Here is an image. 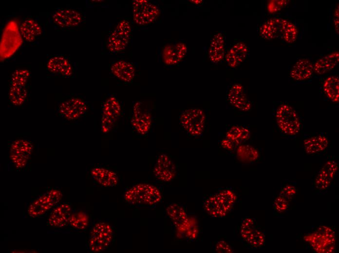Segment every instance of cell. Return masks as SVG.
Segmentation results:
<instances>
[{
  "mask_svg": "<svg viewBox=\"0 0 339 253\" xmlns=\"http://www.w3.org/2000/svg\"><path fill=\"white\" fill-rule=\"evenodd\" d=\"M124 197L128 203L140 206L154 205L162 199L159 189L149 183H139L132 186L125 192Z\"/></svg>",
  "mask_w": 339,
  "mask_h": 253,
  "instance_id": "cell-1",
  "label": "cell"
},
{
  "mask_svg": "<svg viewBox=\"0 0 339 253\" xmlns=\"http://www.w3.org/2000/svg\"><path fill=\"white\" fill-rule=\"evenodd\" d=\"M23 38L17 22L9 20L2 31L0 42V57L1 60L12 56L22 45Z\"/></svg>",
  "mask_w": 339,
  "mask_h": 253,
  "instance_id": "cell-2",
  "label": "cell"
},
{
  "mask_svg": "<svg viewBox=\"0 0 339 253\" xmlns=\"http://www.w3.org/2000/svg\"><path fill=\"white\" fill-rule=\"evenodd\" d=\"M276 122L279 130L284 134L293 136L301 128V122L296 110L287 104L279 106L275 113Z\"/></svg>",
  "mask_w": 339,
  "mask_h": 253,
  "instance_id": "cell-3",
  "label": "cell"
},
{
  "mask_svg": "<svg viewBox=\"0 0 339 253\" xmlns=\"http://www.w3.org/2000/svg\"><path fill=\"white\" fill-rule=\"evenodd\" d=\"M206 116L204 110L198 108H187L181 112L179 123L183 128L193 137L201 136L206 125Z\"/></svg>",
  "mask_w": 339,
  "mask_h": 253,
  "instance_id": "cell-4",
  "label": "cell"
},
{
  "mask_svg": "<svg viewBox=\"0 0 339 253\" xmlns=\"http://www.w3.org/2000/svg\"><path fill=\"white\" fill-rule=\"evenodd\" d=\"M30 75V72L26 69H19L13 73L9 90V99L13 105L20 106L26 101Z\"/></svg>",
  "mask_w": 339,
  "mask_h": 253,
  "instance_id": "cell-5",
  "label": "cell"
},
{
  "mask_svg": "<svg viewBox=\"0 0 339 253\" xmlns=\"http://www.w3.org/2000/svg\"><path fill=\"white\" fill-rule=\"evenodd\" d=\"M113 236L110 225L104 222L96 223L92 228L88 240V249L92 253H100L110 245Z\"/></svg>",
  "mask_w": 339,
  "mask_h": 253,
  "instance_id": "cell-6",
  "label": "cell"
},
{
  "mask_svg": "<svg viewBox=\"0 0 339 253\" xmlns=\"http://www.w3.org/2000/svg\"><path fill=\"white\" fill-rule=\"evenodd\" d=\"M132 8L133 20L139 25L154 22L161 14L158 6L147 0H133Z\"/></svg>",
  "mask_w": 339,
  "mask_h": 253,
  "instance_id": "cell-7",
  "label": "cell"
},
{
  "mask_svg": "<svg viewBox=\"0 0 339 253\" xmlns=\"http://www.w3.org/2000/svg\"><path fill=\"white\" fill-rule=\"evenodd\" d=\"M132 27L129 22L125 19L120 21L109 36L107 48L113 54L124 51L130 39Z\"/></svg>",
  "mask_w": 339,
  "mask_h": 253,
  "instance_id": "cell-8",
  "label": "cell"
},
{
  "mask_svg": "<svg viewBox=\"0 0 339 253\" xmlns=\"http://www.w3.org/2000/svg\"><path fill=\"white\" fill-rule=\"evenodd\" d=\"M62 198L61 191L52 189L38 197L28 208V215L31 217H37L46 213L57 204Z\"/></svg>",
  "mask_w": 339,
  "mask_h": 253,
  "instance_id": "cell-9",
  "label": "cell"
},
{
  "mask_svg": "<svg viewBox=\"0 0 339 253\" xmlns=\"http://www.w3.org/2000/svg\"><path fill=\"white\" fill-rule=\"evenodd\" d=\"M121 112L119 101L113 96L107 98L102 108L101 129L102 133L111 132L116 125Z\"/></svg>",
  "mask_w": 339,
  "mask_h": 253,
  "instance_id": "cell-10",
  "label": "cell"
},
{
  "mask_svg": "<svg viewBox=\"0 0 339 253\" xmlns=\"http://www.w3.org/2000/svg\"><path fill=\"white\" fill-rule=\"evenodd\" d=\"M88 105L83 99L71 97L62 101L57 108L58 114L68 121H74L83 116L88 110Z\"/></svg>",
  "mask_w": 339,
  "mask_h": 253,
  "instance_id": "cell-11",
  "label": "cell"
},
{
  "mask_svg": "<svg viewBox=\"0 0 339 253\" xmlns=\"http://www.w3.org/2000/svg\"><path fill=\"white\" fill-rule=\"evenodd\" d=\"M152 116L144 104L137 101L132 108L131 124L132 128L139 134L145 135L150 131L152 125Z\"/></svg>",
  "mask_w": 339,
  "mask_h": 253,
  "instance_id": "cell-12",
  "label": "cell"
},
{
  "mask_svg": "<svg viewBox=\"0 0 339 253\" xmlns=\"http://www.w3.org/2000/svg\"><path fill=\"white\" fill-rule=\"evenodd\" d=\"M290 21L281 18L275 17L266 20L259 27V32L263 38L271 40L276 38L282 39Z\"/></svg>",
  "mask_w": 339,
  "mask_h": 253,
  "instance_id": "cell-13",
  "label": "cell"
},
{
  "mask_svg": "<svg viewBox=\"0 0 339 253\" xmlns=\"http://www.w3.org/2000/svg\"><path fill=\"white\" fill-rule=\"evenodd\" d=\"M32 144L25 139L14 141L10 149V158L15 166L21 168L25 166L31 157Z\"/></svg>",
  "mask_w": 339,
  "mask_h": 253,
  "instance_id": "cell-14",
  "label": "cell"
},
{
  "mask_svg": "<svg viewBox=\"0 0 339 253\" xmlns=\"http://www.w3.org/2000/svg\"><path fill=\"white\" fill-rule=\"evenodd\" d=\"M240 232L243 239L251 247L260 248L264 244L263 233L255 226L254 220L250 218H245L243 220Z\"/></svg>",
  "mask_w": 339,
  "mask_h": 253,
  "instance_id": "cell-15",
  "label": "cell"
},
{
  "mask_svg": "<svg viewBox=\"0 0 339 253\" xmlns=\"http://www.w3.org/2000/svg\"><path fill=\"white\" fill-rule=\"evenodd\" d=\"M153 173L157 180L163 182H169L175 177L176 167L168 155L162 154L157 158Z\"/></svg>",
  "mask_w": 339,
  "mask_h": 253,
  "instance_id": "cell-16",
  "label": "cell"
},
{
  "mask_svg": "<svg viewBox=\"0 0 339 253\" xmlns=\"http://www.w3.org/2000/svg\"><path fill=\"white\" fill-rule=\"evenodd\" d=\"M226 97L230 104L240 111L246 112L251 108V103L246 96L243 86L240 83H234L229 87Z\"/></svg>",
  "mask_w": 339,
  "mask_h": 253,
  "instance_id": "cell-17",
  "label": "cell"
},
{
  "mask_svg": "<svg viewBox=\"0 0 339 253\" xmlns=\"http://www.w3.org/2000/svg\"><path fill=\"white\" fill-rule=\"evenodd\" d=\"M248 53L246 44L243 41H237L226 49L224 60L229 68H236L246 59Z\"/></svg>",
  "mask_w": 339,
  "mask_h": 253,
  "instance_id": "cell-18",
  "label": "cell"
},
{
  "mask_svg": "<svg viewBox=\"0 0 339 253\" xmlns=\"http://www.w3.org/2000/svg\"><path fill=\"white\" fill-rule=\"evenodd\" d=\"M187 52L188 47L183 42L178 41L167 44L162 50L163 61L168 66L176 65L184 59Z\"/></svg>",
  "mask_w": 339,
  "mask_h": 253,
  "instance_id": "cell-19",
  "label": "cell"
},
{
  "mask_svg": "<svg viewBox=\"0 0 339 253\" xmlns=\"http://www.w3.org/2000/svg\"><path fill=\"white\" fill-rule=\"evenodd\" d=\"M226 36L223 31H218L212 36L207 52L210 62L217 64L224 60L226 50Z\"/></svg>",
  "mask_w": 339,
  "mask_h": 253,
  "instance_id": "cell-20",
  "label": "cell"
},
{
  "mask_svg": "<svg viewBox=\"0 0 339 253\" xmlns=\"http://www.w3.org/2000/svg\"><path fill=\"white\" fill-rule=\"evenodd\" d=\"M52 18L55 24L61 28L75 27L82 21L81 14L72 9H58L54 13Z\"/></svg>",
  "mask_w": 339,
  "mask_h": 253,
  "instance_id": "cell-21",
  "label": "cell"
},
{
  "mask_svg": "<svg viewBox=\"0 0 339 253\" xmlns=\"http://www.w3.org/2000/svg\"><path fill=\"white\" fill-rule=\"evenodd\" d=\"M338 164L333 160L326 162L318 173L314 182L317 189L321 191L327 189L330 186L337 170Z\"/></svg>",
  "mask_w": 339,
  "mask_h": 253,
  "instance_id": "cell-22",
  "label": "cell"
},
{
  "mask_svg": "<svg viewBox=\"0 0 339 253\" xmlns=\"http://www.w3.org/2000/svg\"><path fill=\"white\" fill-rule=\"evenodd\" d=\"M46 67L50 72L65 77H69L73 73L71 63L65 57L56 55L50 57L47 61Z\"/></svg>",
  "mask_w": 339,
  "mask_h": 253,
  "instance_id": "cell-23",
  "label": "cell"
},
{
  "mask_svg": "<svg viewBox=\"0 0 339 253\" xmlns=\"http://www.w3.org/2000/svg\"><path fill=\"white\" fill-rule=\"evenodd\" d=\"M166 212L178 232L185 234L188 226L189 217L184 208L179 204L172 203L168 206Z\"/></svg>",
  "mask_w": 339,
  "mask_h": 253,
  "instance_id": "cell-24",
  "label": "cell"
},
{
  "mask_svg": "<svg viewBox=\"0 0 339 253\" xmlns=\"http://www.w3.org/2000/svg\"><path fill=\"white\" fill-rule=\"evenodd\" d=\"M72 213L71 205L63 203L56 207L52 212L48 219L47 224L55 228H62L69 223Z\"/></svg>",
  "mask_w": 339,
  "mask_h": 253,
  "instance_id": "cell-25",
  "label": "cell"
},
{
  "mask_svg": "<svg viewBox=\"0 0 339 253\" xmlns=\"http://www.w3.org/2000/svg\"><path fill=\"white\" fill-rule=\"evenodd\" d=\"M92 179L104 187H113L117 185L118 178L116 173L107 168L100 166L94 167L91 171Z\"/></svg>",
  "mask_w": 339,
  "mask_h": 253,
  "instance_id": "cell-26",
  "label": "cell"
},
{
  "mask_svg": "<svg viewBox=\"0 0 339 253\" xmlns=\"http://www.w3.org/2000/svg\"><path fill=\"white\" fill-rule=\"evenodd\" d=\"M329 143L328 137L324 134L319 133L306 138L303 141V146L306 153L313 155L324 151Z\"/></svg>",
  "mask_w": 339,
  "mask_h": 253,
  "instance_id": "cell-27",
  "label": "cell"
},
{
  "mask_svg": "<svg viewBox=\"0 0 339 253\" xmlns=\"http://www.w3.org/2000/svg\"><path fill=\"white\" fill-rule=\"evenodd\" d=\"M314 64L308 59L301 58L297 60L290 71L291 77L296 81L309 79L314 72Z\"/></svg>",
  "mask_w": 339,
  "mask_h": 253,
  "instance_id": "cell-28",
  "label": "cell"
},
{
  "mask_svg": "<svg viewBox=\"0 0 339 253\" xmlns=\"http://www.w3.org/2000/svg\"><path fill=\"white\" fill-rule=\"evenodd\" d=\"M111 71L116 77L127 83L132 82L135 75L133 66L124 60H118L113 63L111 67Z\"/></svg>",
  "mask_w": 339,
  "mask_h": 253,
  "instance_id": "cell-29",
  "label": "cell"
},
{
  "mask_svg": "<svg viewBox=\"0 0 339 253\" xmlns=\"http://www.w3.org/2000/svg\"><path fill=\"white\" fill-rule=\"evenodd\" d=\"M339 61V51L334 52L319 58L314 65V72L320 75L332 70Z\"/></svg>",
  "mask_w": 339,
  "mask_h": 253,
  "instance_id": "cell-30",
  "label": "cell"
},
{
  "mask_svg": "<svg viewBox=\"0 0 339 253\" xmlns=\"http://www.w3.org/2000/svg\"><path fill=\"white\" fill-rule=\"evenodd\" d=\"M203 205L207 213L213 217H223L229 212L217 194L208 197Z\"/></svg>",
  "mask_w": 339,
  "mask_h": 253,
  "instance_id": "cell-31",
  "label": "cell"
},
{
  "mask_svg": "<svg viewBox=\"0 0 339 253\" xmlns=\"http://www.w3.org/2000/svg\"><path fill=\"white\" fill-rule=\"evenodd\" d=\"M19 30L23 39L28 42L34 41L42 32L40 25L32 18L24 20L19 26Z\"/></svg>",
  "mask_w": 339,
  "mask_h": 253,
  "instance_id": "cell-32",
  "label": "cell"
},
{
  "mask_svg": "<svg viewBox=\"0 0 339 253\" xmlns=\"http://www.w3.org/2000/svg\"><path fill=\"white\" fill-rule=\"evenodd\" d=\"M323 90L330 100L335 103H339V78L338 76L331 75L326 78L323 83Z\"/></svg>",
  "mask_w": 339,
  "mask_h": 253,
  "instance_id": "cell-33",
  "label": "cell"
},
{
  "mask_svg": "<svg viewBox=\"0 0 339 253\" xmlns=\"http://www.w3.org/2000/svg\"><path fill=\"white\" fill-rule=\"evenodd\" d=\"M250 137L248 128L243 126H234L226 132V138L232 141L238 146Z\"/></svg>",
  "mask_w": 339,
  "mask_h": 253,
  "instance_id": "cell-34",
  "label": "cell"
},
{
  "mask_svg": "<svg viewBox=\"0 0 339 253\" xmlns=\"http://www.w3.org/2000/svg\"><path fill=\"white\" fill-rule=\"evenodd\" d=\"M238 159L241 162L249 163L259 157V152L254 147L248 145H240L236 148Z\"/></svg>",
  "mask_w": 339,
  "mask_h": 253,
  "instance_id": "cell-35",
  "label": "cell"
},
{
  "mask_svg": "<svg viewBox=\"0 0 339 253\" xmlns=\"http://www.w3.org/2000/svg\"><path fill=\"white\" fill-rule=\"evenodd\" d=\"M89 217L86 213L82 211L72 212L69 221V225L73 228L83 230L88 225Z\"/></svg>",
  "mask_w": 339,
  "mask_h": 253,
  "instance_id": "cell-36",
  "label": "cell"
},
{
  "mask_svg": "<svg viewBox=\"0 0 339 253\" xmlns=\"http://www.w3.org/2000/svg\"><path fill=\"white\" fill-rule=\"evenodd\" d=\"M216 194L229 211L236 202L237 197L235 194L231 190L228 188L221 189Z\"/></svg>",
  "mask_w": 339,
  "mask_h": 253,
  "instance_id": "cell-37",
  "label": "cell"
},
{
  "mask_svg": "<svg viewBox=\"0 0 339 253\" xmlns=\"http://www.w3.org/2000/svg\"><path fill=\"white\" fill-rule=\"evenodd\" d=\"M289 0H270L267 6L268 11L270 13H274L280 11L288 3Z\"/></svg>",
  "mask_w": 339,
  "mask_h": 253,
  "instance_id": "cell-38",
  "label": "cell"
},
{
  "mask_svg": "<svg viewBox=\"0 0 339 253\" xmlns=\"http://www.w3.org/2000/svg\"><path fill=\"white\" fill-rule=\"evenodd\" d=\"M185 234L190 239L196 238L198 234V228L194 219L189 218L188 226Z\"/></svg>",
  "mask_w": 339,
  "mask_h": 253,
  "instance_id": "cell-39",
  "label": "cell"
},
{
  "mask_svg": "<svg viewBox=\"0 0 339 253\" xmlns=\"http://www.w3.org/2000/svg\"><path fill=\"white\" fill-rule=\"evenodd\" d=\"M221 145L223 148L228 150H233L238 146L235 143L226 138L221 141Z\"/></svg>",
  "mask_w": 339,
  "mask_h": 253,
  "instance_id": "cell-40",
  "label": "cell"
},
{
  "mask_svg": "<svg viewBox=\"0 0 339 253\" xmlns=\"http://www.w3.org/2000/svg\"><path fill=\"white\" fill-rule=\"evenodd\" d=\"M216 251L219 253H230L231 249L229 245L224 241L218 242L216 246Z\"/></svg>",
  "mask_w": 339,
  "mask_h": 253,
  "instance_id": "cell-41",
  "label": "cell"
},
{
  "mask_svg": "<svg viewBox=\"0 0 339 253\" xmlns=\"http://www.w3.org/2000/svg\"><path fill=\"white\" fill-rule=\"evenodd\" d=\"M339 6L336 8L334 12L333 22L336 33L339 34Z\"/></svg>",
  "mask_w": 339,
  "mask_h": 253,
  "instance_id": "cell-42",
  "label": "cell"
},
{
  "mask_svg": "<svg viewBox=\"0 0 339 253\" xmlns=\"http://www.w3.org/2000/svg\"><path fill=\"white\" fill-rule=\"evenodd\" d=\"M192 3H194V4H200L202 2L203 0H191Z\"/></svg>",
  "mask_w": 339,
  "mask_h": 253,
  "instance_id": "cell-43",
  "label": "cell"
}]
</instances>
